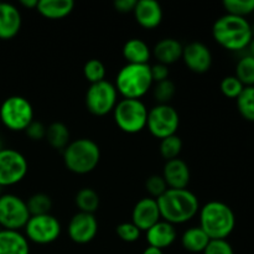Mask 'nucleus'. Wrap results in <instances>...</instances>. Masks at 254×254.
<instances>
[{
    "label": "nucleus",
    "mask_w": 254,
    "mask_h": 254,
    "mask_svg": "<svg viewBox=\"0 0 254 254\" xmlns=\"http://www.w3.org/2000/svg\"><path fill=\"white\" fill-rule=\"evenodd\" d=\"M161 220L171 225H183L192 220L200 211L197 196L188 189H168L158 198Z\"/></svg>",
    "instance_id": "1"
},
{
    "label": "nucleus",
    "mask_w": 254,
    "mask_h": 254,
    "mask_svg": "<svg viewBox=\"0 0 254 254\" xmlns=\"http://www.w3.org/2000/svg\"><path fill=\"white\" fill-rule=\"evenodd\" d=\"M213 39L220 46L230 51L247 49L253 39L252 25L246 17L225 14L212 26Z\"/></svg>",
    "instance_id": "2"
},
{
    "label": "nucleus",
    "mask_w": 254,
    "mask_h": 254,
    "mask_svg": "<svg viewBox=\"0 0 254 254\" xmlns=\"http://www.w3.org/2000/svg\"><path fill=\"white\" fill-rule=\"evenodd\" d=\"M198 227L210 240H226L236 227V216L232 208L221 201H210L198 211Z\"/></svg>",
    "instance_id": "3"
},
{
    "label": "nucleus",
    "mask_w": 254,
    "mask_h": 254,
    "mask_svg": "<svg viewBox=\"0 0 254 254\" xmlns=\"http://www.w3.org/2000/svg\"><path fill=\"white\" fill-rule=\"evenodd\" d=\"M62 154L66 168L77 175L92 173L101 160V149L98 144L88 138H79L69 141Z\"/></svg>",
    "instance_id": "4"
},
{
    "label": "nucleus",
    "mask_w": 254,
    "mask_h": 254,
    "mask_svg": "<svg viewBox=\"0 0 254 254\" xmlns=\"http://www.w3.org/2000/svg\"><path fill=\"white\" fill-rule=\"evenodd\" d=\"M150 64H127L119 69L116 78V88L127 99H140L153 87Z\"/></svg>",
    "instance_id": "5"
},
{
    "label": "nucleus",
    "mask_w": 254,
    "mask_h": 254,
    "mask_svg": "<svg viewBox=\"0 0 254 254\" xmlns=\"http://www.w3.org/2000/svg\"><path fill=\"white\" fill-rule=\"evenodd\" d=\"M149 109L140 99L123 98L113 111L114 121L124 133L135 134L146 127Z\"/></svg>",
    "instance_id": "6"
},
{
    "label": "nucleus",
    "mask_w": 254,
    "mask_h": 254,
    "mask_svg": "<svg viewBox=\"0 0 254 254\" xmlns=\"http://www.w3.org/2000/svg\"><path fill=\"white\" fill-rule=\"evenodd\" d=\"M0 121L12 131H25L34 121V108L25 97H7L0 106Z\"/></svg>",
    "instance_id": "7"
},
{
    "label": "nucleus",
    "mask_w": 254,
    "mask_h": 254,
    "mask_svg": "<svg viewBox=\"0 0 254 254\" xmlns=\"http://www.w3.org/2000/svg\"><path fill=\"white\" fill-rule=\"evenodd\" d=\"M31 215L26 201L12 193H5L0 197V227L1 230H24Z\"/></svg>",
    "instance_id": "8"
},
{
    "label": "nucleus",
    "mask_w": 254,
    "mask_h": 254,
    "mask_svg": "<svg viewBox=\"0 0 254 254\" xmlns=\"http://www.w3.org/2000/svg\"><path fill=\"white\" fill-rule=\"evenodd\" d=\"M180 117L178 111L170 104H156L148 112L146 128L158 139L168 138L178 131Z\"/></svg>",
    "instance_id": "9"
},
{
    "label": "nucleus",
    "mask_w": 254,
    "mask_h": 254,
    "mask_svg": "<svg viewBox=\"0 0 254 254\" xmlns=\"http://www.w3.org/2000/svg\"><path fill=\"white\" fill-rule=\"evenodd\" d=\"M118 92L116 86L108 81L93 83L88 87L86 93V106L89 113L103 117L112 113L118 103Z\"/></svg>",
    "instance_id": "10"
},
{
    "label": "nucleus",
    "mask_w": 254,
    "mask_h": 254,
    "mask_svg": "<svg viewBox=\"0 0 254 254\" xmlns=\"http://www.w3.org/2000/svg\"><path fill=\"white\" fill-rule=\"evenodd\" d=\"M61 223L51 213L31 216L24 227L25 237L36 245H50L61 235Z\"/></svg>",
    "instance_id": "11"
},
{
    "label": "nucleus",
    "mask_w": 254,
    "mask_h": 254,
    "mask_svg": "<svg viewBox=\"0 0 254 254\" xmlns=\"http://www.w3.org/2000/svg\"><path fill=\"white\" fill-rule=\"evenodd\" d=\"M27 160L15 149L0 150V188L12 186L24 180L27 174Z\"/></svg>",
    "instance_id": "12"
},
{
    "label": "nucleus",
    "mask_w": 254,
    "mask_h": 254,
    "mask_svg": "<svg viewBox=\"0 0 254 254\" xmlns=\"http://www.w3.org/2000/svg\"><path fill=\"white\" fill-rule=\"evenodd\" d=\"M67 232L72 242L77 245H87L96 238L98 232V221L92 213L77 212L69 220Z\"/></svg>",
    "instance_id": "13"
},
{
    "label": "nucleus",
    "mask_w": 254,
    "mask_h": 254,
    "mask_svg": "<svg viewBox=\"0 0 254 254\" xmlns=\"http://www.w3.org/2000/svg\"><path fill=\"white\" fill-rule=\"evenodd\" d=\"M189 69L195 73H205L212 66V54L205 44L200 41L189 42L184 46L183 57Z\"/></svg>",
    "instance_id": "14"
},
{
    "label": "nucleus",
    "mask_w": 254,
    "mask_h": 254,
    "mask_svg": "<svg viewBox=\"0 0 254 254\" xmlns=\"http://www.w3.org/2000/svg\"><path fill=\"white\" fill-rule=\"evenodd\" d=\"M161 221L158 201L151 197H143L134 205L131 211V221L141 232H146L155 223Z\"/></svg>",
    "instance_id": "15"
},
{
    "label": "nucleus",
    "mask_w": 254,
    "mask_h": 254,
    "mask_svg": "<svg viewBox=\"0 0 254 254\" xmlns=\"http://www.w3.org/2000/svg\"><path fill=\"white\" fill-rule=\"evenodd\" d=\"M161 176L164 178L169 189L181 190V189L188 188L190 184V168L183 159H173V160L165 163Z\"/></svg>",
    "instance_id": "16"
},
{
    "label": "nucleus",
    "mask_w": 254,
    "mask_h": 254,
    "mask_svg": "<svg viewBox=\"0 0 254 254\" xmlns=\"http://www.w3.org/2000/svg\"><path fill=\"white\" fill-rule=\"evenodd\" d=\"M133 14L136 22L144 29H154L163 20V9L156 0H138Z\"/></svg>",
    "instance_id": "17"
},
{
    "label": "nucleus",
    "mask_w": 254,
    "mask_h": 254,
    "mask_svg": "<svg viewBox=\"0 0 254 254\" xmlns=\"http://www.w3.org/2000/svg\"><path fill=\"white\" fill-rule=\"evenodd\" d=\"M21 14L15 5L0 2V39L10 40L21 29Z\"/></svg>",
    "instance_id": "18"
},
{
    "label": "nucleus",
    "mask_w": 254,
    "mask_h": 254,
    "mask_svg": "<svg viewBox=\"0 0 254 254\" xmlns=\"http://www.w3.org/2000/svg\"><path fill=\"white\" fill-rule=\"evenodd\" d=\"M145 233L146 241H148L149 246L159 248V250L161 251L170 247V246L175 242L176 237H178V232H176L175 226L166 222V221L164 220L155 223V225H154L153 227L149 228Z\"/></svg>",
    "instance_id": "19"
},
{
    "label": "nucleus",
    "mask_w": 254,
    "mask_h": 254,
    "mask_svg": "<svg viewBox=\"0 0 254 254\" xmlns=\"http://www.w3.org/2000/svg\"><path fill=\"white\" fill-rule=\"evenodd\" d=\"M184 46L179 40L173 37H166L158 41L151 50V55L156 59L158 64H163L165 66L178 62L183 57Z\"/></svg>",
    "instance_id": "20"
},
{
    "label": "nucleus",
    "mask_w": 254,
    "mask_h": 254,
    "mask_svg": "<svg viewBox=\"0 0 254 254\" xmlns=\"http://www.w3.org/2000/svg\"><path fill=\"white\" fill-rule=\"evenodd\" d=\"M0 254H30V245L20 231H0Z\"/></svg>",
    "instance_id": "21"
},
{
    "label": "nucleus",
    "mask_w": 254,
    "mask_h": 254,
    "mask_svg": "<svg viewBox=\"0 0 254 254\" xmlns=\"http://www.w3.org/2000/svg\"><path fill=\"white\" fill-rule=\"evenodd\" d=\"M123 57L128 64H148L151 57V50L149 45L141 39H130L124 44Z\"/></svg>",
    "instance_id": "22"
},
{
    "label": "nucleus",
    "mask_w": 254,
    "mask_h": 254,
    "mask_svg": "<svg viewBox=\"0 0 254 254\" xmlns=\"http://www.w3.org/2000/svg\"><path fill=\"white\" fill-rule=\"evenodd\" d=\"M74 2L72 0H40L37 11L46 19H62L72 12Z\"/></svg>",
    "instance_id": "23"
},
{
    "label": "nucleus",
    "mask_w": 254,
    "mask_h": 254,
    "mask_svg": "<svg viewBox=\"0 0 254 254\" xmlns=\"http://www.w3.org/2000/svg\"><path fill=\"white\" fill-rule=\"evenodd\" d=\"M208 236L200 227H190L181 236V245L191 253H202L210 242Z\"/></svg>",
    "instance_id": "24"
},
{
    "label": "nucleus",
    "mask_w": 254,
    "mask_h": 254,
    "mask_svg": "<svg viewBox=\"0 0 254 254\" xmlns=\"http://www.w3.org/2000/svg\"><path fill=\"white\" fill-rule=\"evenodd\" d=\"M45 139L52 148L62 151L71 141L69 140L68 128H67L66 124L61 123V122H54L47 127Z\"/></svg>",
    "instance_id": "25"
},
{
    "label": "nucleus",
    "mask_w": 254,
    "mask_h": 254,
    "mask_svg": "<svg viewBox=\"0 0 254 254\" xmlns=\"http://www.w3.org/2000/svg\"><path fill=\"white\" fill-rule=\"evenodd\" d=\"M74 202H76V206L78 207L79 212L94 215V212L99 208L101 198H99L97 191H94L93 189L83 188L77 192Z\"/></svg>",
    "instance_id": "26"
},
{
    "label": "nucleus",
    "mask_w": 254,
    "mask_h": 254,
    "mask_svg": "<svg viewBox=\"0 0 254 254\" xmlns=\"http://www.w3.org/2000/svg\"><path fill=\"white\" fill-rule=\"evenodd\" d=\"M236 77L245 87L254 86V57L245 55L236 64Z\"/></svg>",
    "instance_id": "27"
},
{
    "label": "nucleus",
    "mask_w": 254,
    "mask_h": 254,
    "mask_svg": "<svg viewBox=\"0 0 254 254\" xmlns=\"http://www.w3.org/2000/svg\"><path fill=\"white\" fill-rule=\"evenodd\" d=\"M241 116L248 122H254V86L245 87L236 99Z\"/></svg>",
    "instance_id": "28"
},
{
    "label": "nucleus",
    "mask_w": 254,
    "mask_h": 254,
    "mask_svg": "<svg viewBox=\"0 0 254 254\" xmlns=\"http://www.w3.org/2000/svg\"><path fill=\"white\" fill-rule=\"evenodd\" d=\"M27 208L31 216L49 215L52 210V200L49 195L42 192L34 193L26 201Z\"/></svg>",
    "instance_id": "29"
},
{
    "label": "nucleus",
    "mask_w": 254,
    "mask_h": 254,
    "mask_svg": "<svg viewBox=\"0 0 254 254\" xmlns=\"http://www.w3.org/2000/svg\"><path fill=\"white\" fill-rule=\"evenodd\" d=\"M159 150H160V155L166 161L173 160V159L179 158V155H180L181 150H183V140L176 134L161 139Z\"/></svg>",
    "instance_id": "30"
},
{
    "label": "nucleus",
    "mask_w": 254,
    "mask_h": 254,
    "mask_svg": "<svg viewBox=\"0 0 254 254\" xmlns=\"http://www.w3.org/2000/svg\"><path fill=\"white\" fill-rule=\"evenodd\" d=\"M176 93V86L171 79L156 82L153 86L154 99L158 104H169Z\"/></svg>",
    "instance_id": "31"
},
{
    "label": "nucleus",
    "mask_w": 254,
    "mask_h": 254,
    "mask_svg": "<svg viewBox=\"0 0 254 254\" xmlns=\"http://www.w3.org/2000/svg\"><path fill=\"white\" fill-rule=\"evenodd\" d=\"M83 74L87 81L91 84L98 83V82L106 81L107 69L102 61L97 59H92L86 62L83 66Z\"/></svg>",
    "instance_id": "32"
},
{
    "label": "nucleus",
    "mask_w": 254,
    "mask_h": 254,
    "mask_svg": "<svg viewBox=\"0 0 254 254\" xmlns=\"http://www.w3.org/2000/svg\"><path fill=\"white\" fill-rule=\"evenodd\" d=\"M223 6L227 14L246 17L254 12V0H225Z\"/></svg>",
    "instance_id": "33"
},
{
    "label": "nucleus",
    "mask_w": 254,
    "mask_h": 254,
    "mask_svg": "<svg viewBox=\"0 0 254 254\" xmlns=\"http://www.w3.org/2000/svg\"><path fill=\"white\" fill-rule=\"evenodd\" d=\"M220 89L223 96H226L227 98L237 99V97L245 89V86L236 76H227L221 81Z\"/></svg>",
    "instance_id": "34"
},
{
    "label": "nucleus",
    "mask_w": 254,
    "mask_h": 254,
    "mask_svg": "<svg viewBox=\"0 0 254 254\" xmlns=\"http://www.w3.org/2000/svg\"><path fill=\"white\" fill-rule=\"evenodd\" d=\"M145 189L149 193V197L158 200L161 195L168 190L165 180L161 175H150L145 181Z\"/></svg>",
    "instance_id": "35"
},
{
    "label": "nucleus",
    "mask_w": 254,
    "mask_h": 254,
    "mask_svg": "<svg viewBox=\"0 0 254 254\" xmlns=\"http://www.w3.org/2000/svg\"><path fill=\"white\" fill-rule=\"evenodd\" d=\"M117 236L121 238L123 242L133 243L140 238L141 231L134 225L133 222H123L119 223L116 228Z\"/></svg>",
    "instance_id": "36"
},
{
    "label": "nucleus",
    "mask_w": 254,
    "mask_h": 254,
    "mask_svg": "<svg viewBox=\"0 0 254 254\" xmlns=\"http://www.w3.org/2000/svg\"><path fill=\"white\" fill-rule=\"evenodd\" d=\"M203 254H235L232 246L227 240H211Z\"/></svg>",
    "instance_id": "37"
},
{
    "label": "nucleus",
    "mask_w": 254,
    "mask_h": 254,
    "mask_svg": "<svg viewBox=\"0 0 254 254\" xmlns=\"http://www.w3.org/2000/svg\"><path fill=\"white\" fill-rule=\"evenodd\" d=\"M25 133L31 140H41L46 136V127L39 121H32L30 126L25 129Z\"/></svg>",
    "instance_id": "38"
},
{
    "label": "nucleus",
    "mask_w": 254,
    "mask_h": 254,
    "mask_svg": "<svg viewBox=\"0 0 254 254\" xmlns=\"http://www.w3.org/2000/svg\"><path fill=\"white\" fill-rule=\"evenodd\" d=\"M150 73L154 83L165 81V79L169 78V67L165 66V64H158V62H156L155 64L150 66Z\"/></svg>",
    "instance_id": "39"
},
{
    "label": "nucleus",
    "mask_w": 254,
    "mask_h": 254,
    "mask_svg": "<svg viewBox=\"0 0 254 254\" xmlns=\"http://www.w3.org/2000/svg\"><path fill=\"white\" fill-rule=\"evenodd\" d=\"M114 7L119 12H133L136 5V0H117L113 2Z\"/></svg>",
    "instance_id": "40"
},
{
    "label": "nucleus",
    "mask_w": 254,
    "mask_h": 254,
    "mask_svg": "<svg viewBox=\"0 0 254 254\" xmlns=\"http://www.w3.org/2000/svg\"><path fill=\"white\" fill-rule=\"evenodd\" d=\"M37 0H21L20 4L25 7H29V9H34V7L37 6Z\"/></svg>",
    "instance_id": "41"
},
{
    "label": "nucleus",
    "mask_w": 254,
    "mask_h": 254,
    "mask_svg": "<svg viewBox=\"0 0 254 254\" xmlns=\"http://www.w3.org/2000/svg\"><path fill=\"white\" fill-rule=\"evenodd\" d=\"M141 254H164V252L161 250H159V248L148 246V247H146L145 250L143 251V253H141Z\"/></svg>",
    "instance_id": "42"
},
{
    "label": "nucleus",
    "mask_w": 254,
    "mask_h": 254,
    "mask_svg": "<svg viewBox=\"0 0 254 254\" xmlns=\"http://www.w3.org/2000/svg\"><path fill=\"white\" fill-rule=\"evenodd\" d=\"M247 50H248V55H250V56L254 57V37L252 39V41H251V44L248 45Z\"/></svg>",
    "instance_id": "43"
},
{
    "label": "nucleus",
    "mask_w": 254,
    "mask_h": 254,
    "mask_svg": "<svg viewBox=\"0 0 254 254\" xmlns=\"http://www.w3.org/2000/svg\"><path fill=\"white\" fill-rule=\"evenodd\" d=\"M1 195H2V193H1V188H0V197H1Z\"/></svg>",
    "instance_id": "44"
},
{
    "label": "nucleus",
    "mask_w": 254,
    "mask_h": 254,
    "mask_svg": "<svg viewBox=\"0 0 254 254\" xmlns=\"http://www.w3.org/2000/svg\"><path fill=\"white\" fill-rule=\"evenodd\" d=\"M2 149V146H1V141H0V150H1Z\"/></svg>",
    "instance_id": "45"
},
{
    "label": "nucleus",
    "mask_w": 254,
    "mask_h": 254,
    "mask_svg": "<svg viewBox=\"0 0 254 254\" xmlns=\"http://www.w3.org/2000/svg\"><path fill=\"white\" fill-rule=\"evenodd\" d=\"M0 231H1V227H0Z\"/></svg>",
    "instance_id": "46"
}]
</instances>
